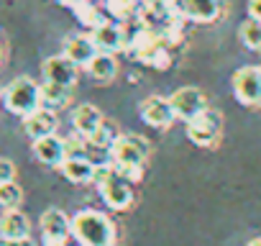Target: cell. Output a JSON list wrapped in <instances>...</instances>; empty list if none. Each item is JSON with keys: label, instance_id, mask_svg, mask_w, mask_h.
<instances>
[{"label": "cell", "instance_id": "6da1fadb", "mask_svg": "<svg viewBox=\"0 0 261 246\" xmlns=\"http://www.w3.org/2000/svg\"><path fill=\"white\" fill-rule=\"evenodd\" d=\"M108 152H110V164L128 182H136L149 159V141L139 134H118Z\"/></svg>", "mask_w": 261, "mask_h": 246}, {"label": "cell", "instance_id": "5bb4252c", "mask_svg": "<svg viewBox=\"0 0 261 246\" xmlns=\"http://www.w3.org/2000/svg\"><path fill=\"white\" fill-rule=\"evenodd\" d=\"M62 54H64L69 62H74L77 67H87V64L95 59L97 46H95V41H92L90 34H72V36L67 39Z\"/></svg>", "mask_w": 261, "mask_h": 246}, {"label": "cell", "instance_id": "7a4b0ae2", "mask_svg": "<svg viewBox=\"0 0 261 246\" xmlns=\"http://www.w3.org/2000/svg\"><path fill=\"white\" fill-rule=\"evenodd\" d=\"M72 236L80 246H118L115 223L95 208H85L72 218Z\"/></svg>", "mask_w": 261, "mask_h": 246}, {"label": "cell", "instance_id": "44dd1931", "mask_svg": "<svg viewBox=\"0 0 261 246\" xmlns=\"http://www.w3.org/2000/svg\"><path fill=\"white\" fill-rule=\"evenodd\" d=\"M74 16L85 23V26H90V29H97V26H102L108 18L102 16V11L97 8V6H92L90 3V0H77V3H74Z\"/></svg>", "mask_w": 261, "mask_h": 246}, {"label": "cell", "instance_id": "83f0119b", "mask_svg": "<svg viewBox=\"0 0 261 246\" xmlns=\"http://www.w3.org/2000/svg\"><path fill=\"white\" fill-rule=\"evenodd\" d=\"M6 246H36V243H34V238H31V236H26V238H13V241H6Z\"/></svg>", "mask_w": 261, "mask_h": 246}, {"label": "cell", "instance_id": "4dcf8cb0", "mask_svg": "<svg viewBox=\"0 0 261 246\" xmlns=\"http://www.w3.org/2000/svg\"><path fill=\"white\" fill-rule=\"evenodd\" d=\"M0 246H6V238H3V233H0Z\"/></svg>", "mask_w": 261, "mask_h": 246}, {"label": "cell", "instance_id": "f546056e", "mask_svg": "<svg viewBox=\"0 0 261 246\" xmlns=\"http://www.w3.org/2000/svg\"><path fill=\"white\" fill-rule=\"evenodd\" d=\"M248 246H261V236H258V238H253V241H248Z\"/></svg>", "mask_w": 261, "mask_h": 246}, {"label": "cell", "instance_id": "ffe728a7", "mask_svg": "<svg viewBox=\"0 0 261 246\" xmlns=\"http://www.w3.org/2000/svg\"><path fill=\"white\" fill-rule=\"evenodd\" d=\"M69 100H72V87H64V85H57V82L41 85V105L44 108L57 110V108H64Z\"/></svg>", "mask_w": 261, "mask_h": 246}, {"label": "cell", "instance_id": "7402d4cb", "mask_svg": "<svg viewBox=\"0 0 261 246\" xmlns=\"http://www.w3.org/2000/svg\"><path fill=\"white\" fill-rule=\"evenodd\" d=\"M238 36H241V41H243L246 49L261 54V21H253V18L243 21L241 29H238Z\"/></svg>", "mask_w": 261, "mask_h": 246}, {"label": "cell", "instance_id": "484cf974", "mask_svg": "<svg viewBox=\"0 0 261 246\" xmlns=\"http://www.w3.org/2000/svg\"><path fill=\"white\" fill-rule=\"evenodd\" d=\"M16 177V164L6 157H0V182H13Z\"/></svg>", "mask_w": 261, "mask_h": 246}, {"label": "cell", "instance_id": "7c38bea8", "mask_svg": "<svg viewBox=\"0 0 261 246\" xmlns=\"http://www.w3.org/2000/svg\"><path fill=\"white\" fill-rule=\"evenodd\" d=\"M223 0H182V16L197 23H213L223 16Z\"/></svg>", "mask_w": 261, "mask_h": 246}, {"label": "cell", "instance_id": "9c48e42d", "mask_svg": "<svg viewBox=\"0 0 261 246\" xmlns=\"http://www.w3.org/2000/svg\"><path fill=\"white\" fill-rule=\"evenodd\" d=\"M141 118L154 129H169L174 123V110H172V103L169 97H162V95H151L141 103Z\"/></svg>", "mask_w": 261, "mask_h": 246}, {"label": "cell", "instance_id": "4316f807", "mask_svg": "<svg viewBox=\"0 0 261 246\" xmlns=\"http://www.w3.org/2000/svg\"><path fill=\"white\" fill-rule=\"evenodd\" d=\"M248 18L261 21V0H248Z\"/></svg>", "mask_w": 261, "mask_h": 246}, {"label": "cell", "instance_id": "9a60e30c", "mask_svg": "<svg viewBox=\"0 0 261 246\" xmlns=\"http://www.w3.org/2000/svg\"><path fill=\"white\" fill-rule=\"evenodd\" d=\"M34 157L41 162V164H49V167H59L67 157V149H64V139L51 134V136H44V139H36L34 141Z\"/></svg>", "mask_w": 261, "mask_h": 246}, {"label": "cell", "instance_id": "4fadbf2b", "mask_svg": "<svg viewBox=\"0 0 261 246\" xmlns=\"http://www.w3.org/2000/svg\"><path fill=\"white\" fill-rule=\"evenodd\" d=\"M77 64L69 62L64 54H57V57H49L44 62V77L46 82H57V85H64V87H74L77 82Z\"/></svg>", "mask_w": 261, "mask_h": 246}, {"label": "cell", "instance_id": "8992f818", "mask_svg": "<svg viewBox=\"0 0 261 246\" xmlns=\"http://www.w3.org/2000/svg\"><path fill=\"white\" fill-rule=\"evenodd\" d=\"M233 95L246 108H261V67H241L233 75Z\"/></svg>", "mask_w": 261, "mask_h": 246}, {"label": "cell", "instance_id": "cb8c5ba5", "mask_svg": "<svg viewBox=\"0 0 261 246\" xmlns=\"http://www.w3.org/2000/svg\"><path fill=\"white\" fill-rule=\"evenodd\" d=\"M105 11L118 21H128L139 11V0H105Z\"/></svg>", "mask_w": 261, "mask_h": 246}, {"label": "cell", "instance_id": "f1b7e54d", "mask_svg": "<svg viewBox=\"0 0 261 246\" xmlns=\"http://www.w3.org/2000/svg\"><path fill=\"white\" fill-rule=\"evenodd\" d=\"M59 3H62V6H67V8H74L77 0H59Z\"/></svg>", "mask_w": 261, "mask_h": 246}, {"label": "cell", "instance_id": "d6986e66", "mask_svg": "<svg viewBox=\"0 0 261 246\" xmlns=\"http://www.w3.org/2000/svg\"><path fill=\"white\" fill-rule=\"evenodd\" d=\"M85 69L90 72V77H92L95 82L108 85V82H113V80H115V75H118V62H115V57H113V54L97 52V54H95V59H92Z\"/></svg>", "mask_w": 261, "mask_h": 246}, {"label": "cell", "instance_id": "ba28073f", "mask_svg": "<svg viewBox=\"0 0 261 246\" xmlns=\"http://www.w3.org/2000/svg\"><path fill=\"white\" fill-rule=\"evenodd\" d=\"M169 103H172L174 115L182 118V120H190V118H195L197 113H202L207 108V97L197 87H179V90H174L169 95Z\"/></svg>", "mask_w": 261, "mask_h": 246}, {"label": "cell", "instance_id": "277c9868", "mask_svg": "<svg viewBox=\"0 0 261 246\" xmlns=\"http://www.w3.org/2000/svg\"><path fill=\"white\" fill-rule=\"evenodd\" d=\"M223 136V115L220 110L205 108L195 118L187 120V139L195 146H215Z\"/></svg>", "mask_w": 261, "mask_h": 246}, {"label": "cell", "instance_id": "1f68e13d", "mask_svg": "<svg viewBox=\"0 0 261 246\" xmlns=\"http://www.w3.org/2000/svg\"><path fill=\"white\" fill-rule=\"evenodd\" d=\"M0 62H3V46H0Z\"/></svg>", "mask_w": 261, "mask_h": 246}, {"label": "cell", "instance_id": "2e32d148", "mask_svg": "<svg viewBox=\"0 0 261 246\" xmlns=\"http://www.w3.org/2000/svg\"><path fill=\"white\" fill-rule=\"evenodd\" d=\"M102 120H105V118H102L100 108H95V105H90V103H82V105H77V108L72 110V126H74V131H77L82 139H87L90 134H95Z\"/></svg>", "mask_w": 261, "mask_h": 246}, {"label": "cell", "instance_id": "5b68a950", "mask_svg": "<svg viewBox=\"0 0 261 246\" xmlns=\"http://www.w3.org/2000/svg\"><path fill=\"white\" fill-rule=\"evenodd\" d=\"M97 190H100L105 205L113 208V210H128L130 205H134V187H130V182L115 167L108 172L105 180L97 182Z\"/></svg>", "mask_w": 261, "mask_h": 246}, {"label": "cell", "instance_id": "30bf717a", "mask_svg": "<svg viewBox=\"0 0 261 246\" xmlns=\"http://www.w3.org/2000/svg\"><path fill=\"white\" fill-rule=\"evenodd\" d=\"M92 41L97 46V52H105V54H115V52H123L128 49V36L123 31V26L113 23V21H105L102 26L92 29Z\"/></svg>", "mask_w": 261, "mask_h": 246}, {"label": "cell", "instance_id": "d4e9b609", "mask_svg": "<svg viewBox=\"0 0 261 246\" xmlns=\"http://www.w3.org/2000/svg\"><path fill=\"white\" fill-rule=\"evenodd\" d=\"M21 200H23V192L16 182H0V208L3 210L18 208Z\"/></svg>", "mask_w": 261, "mask_h": 246}, {"label": "cell", "instance_id": "ac0fdd59", "mask_svg": "<svg viewBox=\"0 0 261 246\" xmlns=\"http://www.w3.org/2000/svg\"><path fill=\"white\" fill-rule=\"evenodd\" d=\"M59 167H62V175H64L69 182L87 185V182H92L97 164H95L92 159H87V157H64V162H62Z\"/></svg>", "mask_w": 261, "mask_h": 246}, {"label": "cell", "instance_id": "52a82bcc", "mask_svg": "<svg viewBox=\"0 0 261 246\" xmlns=\"http://www.w3.org/2000/svg\"><path fill=\"white\" fill-rule=\"evenodd\" d=\"M41 236L44 246H67L72 236V218L62 208H46L41 213Z\"/></svg>", "mask_w": 261, "mask_h": 246}, {"label": "cell", "instance_id": "8fae6325", "mask_svg": "<svg viewBox=\"0 0 261 246\" xmlns=\"http://www.w3.org/2000/svg\"><path fill=\"white\" fill-rule=\"evenodd\" d=\"M57 126H59L57 113L49 110V108H44V105H39L36 110H31L29 115H23V129H26V134H29L34 141L57 134Z\"/></svg>", "mask_w": 261, "mask_h": 246}, {"label": "cell", "instance_id": "603a6c76", "mask_svg": "<svg viewBox=\"0 0 261 246\" xmlns=\"http://www.w3.org/2000/svg\"><path fill=\"white\" fill-rule=\"evenodd\" d=\"M115 136H118L115 126H113V123H108V120H102L100 126H97V131L90 134L85 141H87L90 146H97V149H110V144L115 141Z\"/></svg>", "mask_w": 261, "mask_h": 246}, {"label": "cell", "instance_id": "e0dca14e", "mask_svg": "<svg viewBox=\"0 0 261 246\" xmlns=\"http://www.w3.org/2000/svg\"><path fill=\"white\" fill-rule=\"evenodd\" d=\"M0 233H3L6 241L26 238L31 236V223L18 208H11V210H3V215H0Z\"/></svg>", "mask_w": 261, "mask_h": 246}, {"label": "cell", "instance_id": "3957f363", "mask_svg": "<svg viewBox=\"0 0 261 246\" xmlns=\"http://www.w3.org/2000/svg\"><path fill=\"white\" fill-rule=\"evenodd\" d=\"M3 103L11 113L16 115H29L41 105V85L34 82L31 77H16L6 90H3Z\"/></svg>", "mask_w": 261, "mask_h": 246}]
</instances>
